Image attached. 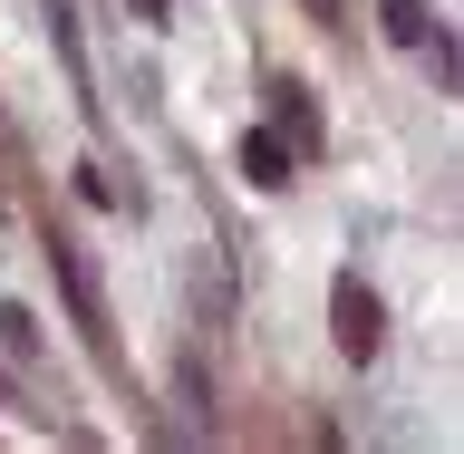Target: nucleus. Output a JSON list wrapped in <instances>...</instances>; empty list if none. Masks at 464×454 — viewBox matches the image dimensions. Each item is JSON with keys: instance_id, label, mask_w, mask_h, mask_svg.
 I'll use <instances>...</instances> for the list:
<instances>
[{"instance_id": "obj_8", "label": "nucleus", "mask_w": 464, "mask_h": 454, "mask_svg": "<svg viewBox=\"0 0 464 454\" xmlns=\"http://www.w3.org/2000/svg\"><path fill=\"white\" fill-rule=\"evenodd\" d=\"M136 10H145V20H165V0H136Z\"/></svg>"}, {"instance_id": "obj_7", "label": "nucleus", "mask_w": 464, "mask_h": 454, "mask_svg": "<svg viewBox=\"0 0 464 454\" xmlns=\"http://www.w3.org/2000/svg\"><path fill=\"white\" fill-rule=\"evenodd\" d=\"M310 10H319V20H339V10H348V0H310Z\"/></svg>"}, {"instance_id": "obj_2", "label": "nucleus", "mask_w": 464, "mask_h": 454, "mask_svg": "<svg viewBox=\"0 0 464 454\" xmlns=\"http://www.w3.org/2000/svg\"><path fill=\"white\" fill-rule=\"evenodd\" d=\"M49 261H58V281H68V310H78V329L107 348V300H97V271H87V252L68 242V232H49Z\"/></svg>"}, {"instance_id": "obj_5", "label": "nucleus", "mask_w": 464, "mask_h": 454, "mask_svg": "<svg viewBox=\"0 0 464 454\" xmlns=\"http://www.w3.org/2000/svg\"><path fill=\"white\" fill-rule=\"evenodd\" d=\"M377 10H387V39H406V49H426V0H377Z\"/></svg>"}, {"instance_id": "obj_1", "label": "nucleus", "mask_w": 464, "mask_h": 454, "mask_svg": "<svg viewBox=\"0 0 464 454\" xmlns=\"http://www.w3.org/2000/svg\"><path fill=\"white\" fill-rule=\"evenodd\" d=\"M329 329H339V348L358 358V368L387 348V310H377V290L358 281V271H339V281H329Z\"/></svg>"}, {"instance_id": "obj_4", "label": "nucleus", "mask_w": 464, "mask_h": 454, "mask_svg": "<svg viewBox=\"0 0 464 454\" xmlns=\"http://www.w3.org/2000/svg\"><path fill=\"white\" fill-rule=\"evenodd\" d=\"M271 126H290V155H319V107L300 78H271Z\"/></svg>"}, {"instance_id": "obj_3", "label": "nucleus", "mask_w": 464, "mask_h": 454, "mask_svg": "<svg viewBox=\"0 0 464 454\" xmlns=\"http://www.w3.org/2000/svg\"><path fill=\"white\" fill-rule=\"evenodd\" d=\"M232 165H242V184H261V194H281L290 174H300V155H290L281 126H252V136L232 145Z\"/></svg>"}, {"instance_id": "obj_6", "label": "nucleus", "mask_w": 464, "mask_h": 454, "mask_svg": "<svg viewBox=\"0 0 464 454\" xmlns=\"http://www.w3.org/2000/svg\"><path fill=\"white\" fill-rule=\"evenodd\" d=\"M0 348H10V358H29V348H39V329H29L20 300H0Z\"/></svg>"}]
</instances>
